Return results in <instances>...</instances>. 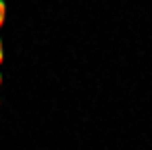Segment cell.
I'll list each match as a JSON object with an SVG mask.
<instances>
[{
    "instance_id": "obj_1",
    "label": "cell",
    "mask_w": 152,
    "mask_h": 150,
    "mask_svg": "<svg viewBox=\"0 0 152 150\" xmlns=\"http://www.w3.org/2000/svg\"><path fill=\"white\" fill-rule=\"evenodd\" d=\"M0 79H2V75H0Z\"/></svg>"
}]
</instances>
